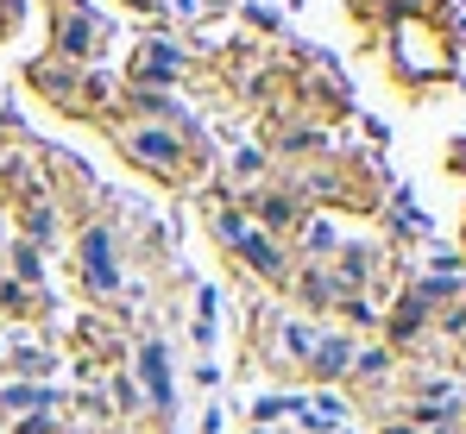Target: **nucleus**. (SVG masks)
<instances>
[{
	"label": "nucleus",
	"mask_w": 466,
	"mask_h": 434,
	"mask_svg": "<svg viewBox=\"0 0 466 434\" xmlns=\"http://www.w3.org/2000/svg\"><path fill=\"white\" fill-rule=\"evenodd\" d=\"M133 151L146 157V170H170V164H177V145L164 139V133H139V139H133Z\"/></svg>",
	"instance_id": "f257e3e1"
}]
</instances>
